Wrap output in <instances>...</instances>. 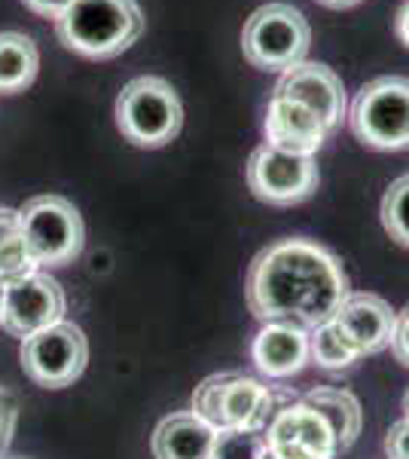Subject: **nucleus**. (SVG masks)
I'll return each mask as SVG.
<instances>
[{"label":"nucleus","instance_id":"obj_2","mask_svg":"<svg viewBox=\"0 0 409 459\" xmlns=\"http://www.w3.org/2000/svg\"><path fill=\"white\" fill-rule=\"evenodd\" d=\"M62 47L86 58H116L144 34L138 0H73L55 19Z\"/></svg>","mask_w":409,"mask_h":459},{"label":"nucleus","instance_id":"obj_25","mask_svg":"<svg viewBox=\"0 0 409 459\" xmlns=\"http://www.w3.org/2000/svg\"><path fill=\"white\" fill-rule=\"evenodd\" d=\"M385 456L388 459H409V420H397L388 435H385Z\"/></svg>","mask_w":409,"mask_h":459},{"label":"nucleus","instance_id":"obj_15","mask_svg":"<svg viewBox=\"0 0 409 459\" xmlns=\"http://www.w3.org/2000/svg\"><path fill=\"white\" fill-rule=\"evenodd\" d=\"M275 398L269 386H263L254 377L223 374L220 377V426L217 429H248L263 432L275 417Z\"/></svg>","mask_w":409,"mask_h":459},{"label":"nucleus","instance_id":"obj_12","mask_svg":"<svg viewBox=\"0 0 409 459\" xmlns=\"http://www.w3.org/2000/svg\"><path fill=\"white\" fill-rule=\"evenodd\" d=\"M333 325L358 355H376L391 346L397 313L379 294H348L339 313L333 316Z\"/></svg>","mask_w":409,"mask_h":459},{"label":"nucleus","instance_id":"obj_19","mask_svg":"<svg viewBox=\"0 0 409 459\" xmlns=\"http://www.w3.org/2000/svg\"><path fill=\"white\" fill-rule=\"evenodd\" d=\"M309 359H315V365L324 368V371H345V368H352L361 355L354 352L352 343L339 334L337 325L327 322V325H318V328L309 331Z\"/></svg>","mask_w":409,"mask_h":459},{"label":"nucleus","instance_id":"obj_32","mask_svg":"<svg viewBox=\"0 0 409 459\" xmlns=\"http://www.w3.org/2000/svg\"><path fill=\"white\" fill-rule=\"evenodd\" d=\"M263 459H278V456H272L269 450H266V454H263Z\"/></svg>","mask_w":409,"mask_h":459},{"label":"nucleus","instance_id":"obj_17","mask_svg":"<svg viewBox=\"0 0 409 459\" xmlns=\"http://www.w3.org/2000/svg\"><path fill=\"white\" fill-rule=\"evenodd\" d=\"M306 404L315 407V411L324 417V423L330 426L339 454H345V450L358 441L361 426H363V413H361V402L348 389L318 386L306 395Z\"/></svg>","mask_w":409,"mask_h":459},{"label":"nucleus","instance_id":"obj_24","mask_svg":"<svg viewBox=\"0 0 409 459\" xmlns=\"http://www.w3.org/2000/svg\"><path fill=\"white\" fill-rule=\"evenodd\" d=\"M16 423H19V404L16 398L6 389H0V459L6 456L13 444V435H16Z\"/></svg>","mask_w":409,"mask_h":459},{"label":"nucleus","instance_id":"obj_10","mask_svg":"<svg viewBox=\"0 0 409 459\" xmlns=\"http://www.w3.org/2000/svg\"><path fill=\"white\" fill-rule=\"evenodd\" d=\"M68 309L64 288L49 273H31L19 282L6 285V307H4V331L19 340L37 334V331L58 325Z\"/></svg>","mask_w":409,"mask_h":459},{"label":"nucleus","instance_id":"obj_21","mask_svg":"<svg viewBox=\"0 0 409 459\" xmlns=\"http://www.w3.org/2000/svg\"><path fill=\"white\" fill-rule=\"evenodd\" d=\"M263 432H248V429H217L214 432L211 459H263Z\"/></svg>","mask_w":409,"mask_h":459},{"label":"nucleus","instance_id":"obj_28","mask_svg":"<svg viewBox=\"0 0 409 459\" xmlns=\"http://www.w3.org/2000/svg\"><path fill=\"white\" fill-rule=\"evenodd\" d=\"M394 34L400 37V43L409 47V0L397 10V19H394Z\"/></svg>","mask_w":409,"mask_h":459},{"label":"nucleus","instance_id":"obj_7","mask_svg":"<svg viewBox=\"0 0 409 459\" xmlns=\"http://www.w3.org/2000/svg\"><path fill=\"white\" fill-rule=\"evenodd\" d=\"M21 371L43 389H64L80 380L89 365V340L73 322H58L21 340Z\"/></svg>","mask_w":409,"mask_h":459},{"label":"nucleus","instance_id":"obj_26","mask_svg":"<svg viewBox=\"0 0 409 459\" xmlns=\"http://www.w3.org/2000/svg\"><path fill=\"white\" fill-rule=\"evenodd\" d=\"M391 352L404 368H409V303L397 313V328L391 337Z\"/></svg>","mask_w":409,"mask_h":459},{"label":"nucleus","instance_id":"obj_14","mask_svg":"<svg viewBox=\"0 0 409 459\" xmlns=\"http://www.w3.org/2000/svg\"><path fill=\"white\" fill-rule=\"evenodd\" d=\"M254 365L269 380H285L306 368L309 361V328L294 322H266L251 346Z\"/></svg>","mask_w":409,"mask_h":459},{"label":"nucleus","instance_id":"obj_1","mask_svg":"<svg viewBox=\"0 0 409 459\" xmlns=\"http://www.w3.org/2000/svg\"><path fill=\"white\" fill-rule=\"evenodd\" d=\"M348 294L339 257L302 236L272 242L260 251L244 282V300L257 318L294 322L309 331L333 322Z\"/></svg>","mask_w":409,"mask_h":459},{"label":"nucleus","instance_id":"obj_5","mask_svg":"<svg viewBox=\"0 0 409 459\" xmlns=\"http://www.w3.org/2000/svg\"><path fill=\"white\" fill-rule=\"evenodd\" d=\"M19 230L37 266H64L83 255L86 224L77 205L64 196L47 194L28 199L19 209Z\"/></svg>","mask_w":409,"mask_h":459},{"label":"nucleus","instance_id":"obj_4","mask_svg":"<svg viewBox=\"0 0 409 459\" xmlns=\"http://www.w3.org/2000/svg\"><path fill=\"white\" fill-rule=\"evenodd\" d=\"M116 126L135 147H166L183 126V105L162 77H135L116 99Z\"/></svg>","mask_w":409,"mask_h":459},{"label":"nucleus","instance_id":"obj_30","mask_svg":"<svg viewBox=\"0 0 409 459\" xmlns=\"http://www.w3.org/2000/svg\"><path fill=\"white\" fill-rule=\"evenodd\" d=\"M4 307H6V285H0V328H4Z\"/></svg>","mask_w":409,"mask_h":459},{"label":"nucleus","instance_id":"obj_20","mask_svg":"<svg viewBox=\"0 0 409 459\" xmlns=\"http://www.w3.org/2000/svg\"><path fill=\"white\" fill-rule=\"evenodd\" d=\"M382 227L400 248H409V175L391 181L382 196Z\"/></svg>","mask_w":409,"mask_h":459},{"label":"nucleus","instance_id":"obj_9","mask_svg":"<svg viewBox=\"0 0 409 459\" xmlns=\"http://www.w3.org/2000/svg\"><path fill=\"white\" fill-rule=\"evenodd\" d=\"M266 450L278 459H337V438L324 417L306 402L275 411L263 432Z\"/></svg>","mask_w":409,"mask_h":459},{"label":"nucleus","instance_id":"obj_23","mask_svg":"<svg viewBox=\"0 0 409 459\" xmlns=\"http://www.w3.org/2000/svg\"><path fill=\"white\" fill-rule=\"evenodd\" d=\"M220 377L223 374L205 377L196 386V392H192V413L199 420H205L211 429L220 426Z\"/></svg>","mask_w":409,"mask_h":459},{"label":"nucleus","instance_id":"obj_27","mask_svg":"<svg viewBox=\"0 0 409 459\" xmlns=\"http://www.w3.org/2000/svg\"><path fill=\"white\" fill-rule=\"evenodd\" d=\"M21 4H25L31 13H37V16H43V19H58L73 4V0H21Z\"/></svg>","mask_w":409,"mask_h":459},{"label":"nucleus","instance_id":"obj_13","mask_svg":"<svg viewBox=\"0 0 409 459\" xmlns=\"http://www.w3.org/2000/svg\"><path fill=\"white\" fill-rule=\"evenodd\" d=\"M263 132L269 147L285 153H300V157H315L330 135L327 126L318 120V114H311L300 101L281 99V95H272Z\"/></svg>","mask_w":409,"mask_h":459},{"label":"nucleus","instance_id":"obj_22","mask_svg":"<svg viewBox=\"0 0 409 459\" xmlns=\"http://www.w3.org/2000/svg\"><path fill=\"white\" fill-rule=\"evenodd\" d=\"M37 270H40V266L28 255L25 242H21V230L6 236V239H0V285H13Z\"/></svg>","mask_w":409,"mask_h":459},{"label":"nucleus","instance_id":"obj_33","mask_svg":"<svg viewBox=\"0 0 409 459\" xmlns=\"http://www.w3.org/2000/svg\"><path fill=\"white\" fill-rule=\"evenodd\" d=\"M4 459H19V456H4Z\"/></svg>","mask_w":409,"mask_h":459},{"label":"nucleus","instance_id":"obj_3","mask_svg":"<svg viewBox=\"0 0 409 459\" xmlns=\"http://www.w3.org/2000/svg\"><path fill=\"white\" fill-rule=\"evenodd\" d=\"M309 47V19L285 0L260 6L242 28V53L260 71H290L306 62Z\"/></svg>","mask_w":409,"mask_h":459},{"label":"nucleus","instance_id":"obj_29","mask_svg":"<svg viewBox=\"0 0 409 459\" xmlns=\"http://www.w3.org/2000/svg\"><path fill=\"white\" fill-rule=\"evenodd\" d=\"M321 6H330V10H348V6L361 4V0H318Z\"/></svg>","mask_w":409,"mask_h":459},{"label":"nucleus","instance_id":"obj_11","mask_svg":"<svg viewBox=\"0 0 409 459\" xmlns=\"http://www.w3.org/2000/svg\"><path fill=\"white\" fill-rule=\"evenodd\" d=\"M275 95L290 99V101H300L302 108H309L311 114H318V120L327 126V132L337 129L348 114L345 86H342L339 74L321 62H300L290 71H285V77H281Z\"/></svg>","mask_w":409,"mask_h":459},{"label":"nucleus","instance_id":"obj_16","mask_svg":"<svg viewBox=\"0 0 409 459\" xmlns=\"http://www.w3.org/2000/svg\"><path fill=\"white\" fill-rule=\"evenodd\" d=\"M214 432L192 411L171 413L153 432V459H211Z\"/></svg>","mask_w":409,"mask_h":459},{"label":"nucleus","instance_id":"obj_31","mask_svg":"<svg viewBox=\"0 0 409 459\" xmlns=\"http://www.w3.org/2000/svg\"><path fill=\"white\" fill-rule=\"evenodd\" d=\"M404 411H406V420H409V389H406V395H404Z\"/></svg>","mask_w":409,"mask_h":459},{"label":"nucleus","instance_id":"obj_18","mask_svg":"<svg viewBox=\"0 0 409 459\" xmlns=\"http://www.w3.org/2000/svg\"><path fill=\"white\" fill-rule=\"evenodd\" d=\"M40 71V53L28 34L0 31V95L21 92Z\"/></svg>","mask_w":409,"mask_h":459},{"label":"nucleus","instance_id":"obj_6","mask_svg":"<svg viewBox=\"0 0 409 459\" xmlns=\"http://www.w3.org/2000/svg\"><path fill=\"white\" fill-rule=\"evenodd\" d=\"M348 126L363 147L406 151L409 147V77H376L358 89Z\"/></svg>","mask_w":409,"mask_h":459},{"label":"nucleus","instance_id":"obj_8","mask_svg":"<svg viewBox=\"0 0 409 459\" xmlns=\"http://www.w3.org/2000/svg\"><path fill=\"white\" fill-rule=\"evenodd\" d=\"M248 187L260 203L269 205H296L309 199L318 190L321 172H318L315 157H300V153H285L263 144L251 153L248 169Z\"/></svg>","mask_w":409,"mask_h":459}]
</instances>
